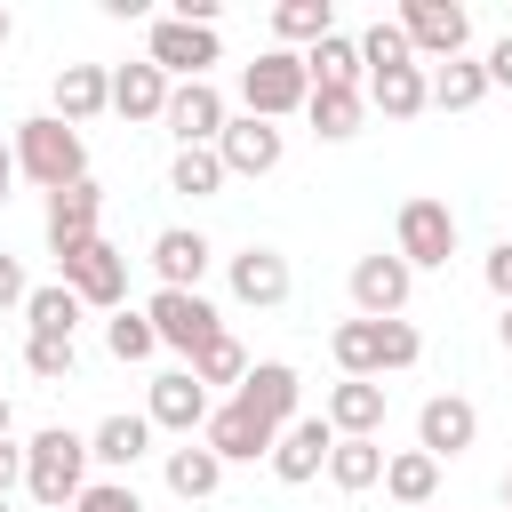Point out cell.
I'll list each match as a JSON object with an SVG mask.
<instances>
[{"mask_svg":"<svg viewBox=\"0 0 512 512\" xmlns=\"http://www.w3.org/2000/svg\"><path fill=\"white\" fill-rule=\"evenodd\" d=\"M360 64H368V72H384V64H416V48H408V32H400V16H392V24L376 16V24L360 32Z\"/></svg>","mask_w":512,"mask_h":512,"instance_id":"8d00e7d4","label":"cell"},{"mask_svg":"<svg viewBox=\"0 0 512 512\" xmlns=\"http://www.w3.org/2000/svg\"><path fill=\"white\" fill-rule=\"evenodd\" d=\"M24 296H32V280H24V264H16L8 248H0V312H16Z\"/></svg>","mask_w":512,"mask_h":512,"instance_id":"60d3db41","label":"cell"},{"mask_svg":"<svg viewBox=\"0 0 512 512\" xmlns=\"http://www.w3.org/2000/svg\"><path fill=\"white\" fill-rule=\"evenodd\" d=\"M368 104L384 120H416L432 104V72L424 64H384V72H368Z\"/></svg>","mask_w":512,"mask_h":512,"instance_id":"603a6c76","label":"cell"},{"mask_svg":"<svg viewBox=\"0 0 512 512\" xmlns=\"http://www.w3.org/2000/svg\"><path fill=\"white\" fill-rule=\"evenodd\" d=\"M96 112H112V72H104V64H64V72H56V120L88 128Z\"/></svg>","mask_w":512,"mask_h":512,"instance_id":"44dd1931","label":"cell"},{"mask_svg":"<svg viewBox=\"0 0 512 512\" xmlns=\"http://www.w3.org/2000/svg\"><path fill=\"white\" fill-rule=\"evenodd\" d=\"M16 480H24V448H16V440H0V496H8Z\"/></svg>","mask_w":512,"mask_h":512,"instance_id":"7bdbcfd3","label":"cell"},{"mask_svg":"<svg viewBox=\"0 0 512 512\" xmlns=\"http://www.w3.org/2000/svg\"><path fill=\"white\" fill-rule=\"evenodd\" d=\"M248 368H256V360L240 352V336H216V344L192 360V376H200V384H248Z\"/></svg>","mask_w":512,"mask_h":512,"instance_id":"74e56055","label":"cell"},{"mask_svg":"<svg viewBox=\"0 0 512 512\" xmlns=\"http://www.w3.org/2000/svg\"><path fill=\"white\" fill-rule=\"evenodd\" d=\"M392 256H400L408 272L448 264V256H456V208H448V200H432V192L400 200V240H392Z\"/></svg>","mask_w":512,"mask_h":512,"instance_id":"8992f818","label":"cell"},{"mask_svg":"<svg viewBox=\"0 0 512 512\" xmlns=\"http://www.w3.org/2000/svg\"><path fill=\"white\" fill-rule=\"evenodd\" d=\"M272 440H280V424H264V416L240 408V400H224V408L208 416V448H216L224 464H256V456H272Z\"/></svg>","mask_w":512,"mask_h":512,"instance_id":"ac0fdd59","label":"cell"},{"mask_svg":"<svg viewBox=\"0 0 512 512\" xmlns=\"http://www.w3.org/2000/svg\"><path fill=\"white\" fill-rule=\"evenodd\" d=\"M328 480H336L344 496L376 488V480H384V440H336V456H328Z\"/></svg>","mask_w":512,"mask_h":512,"instance_id":"1f68e13d","label":"cell"},{"mask_svg":"<svg viewBox=\"0 0 512 512\" xmlns=\"http://www.w3.org/2000/svg\"><path fill=\"white\" fill-rule=\"evenodd\" d=\"M16 176H32L40 192H64V184H88V144L72 120L40 112V120H16Z\"/></svg>","mask_w":512,"mask_h":512,"instance_id":"7a4b0ae2","label":"cell"},{"mask_svg":"<svg viewBox=\"0 0 512 512\" xmlns=\"http://www.w3.org/2000/svg\"><path fill=\"white\" fill-rule=\"evenodd\" d=\"M472 440H480V408H472L464 392H432V400L416 408V448H424V456L448 464V456H464Z\"/></svg>","mask_w":512,"mask_h":512,"instance_id":"8fae6325","label":"cell"},{"mask_svg":"<svg viewBox=\"0 0 512 512\" xmlns=\"http://www.w3.org/2000/svg\"><path fill=\"white\" fill-rule=\"evenodd\" d=\"M272 32H280V40H312V48H320V40L336 32V8H328V0H280V8H272Z\"/></svg>","mask_w":512,"mask_h":512,"instance_id":"836d02e7","label":"cell"},{"mask_svg":"<svg viewBox=\"0 0 512 512\" xmlns=\"http://www.w3.org/2000/svg\"><path fill=\"white\" fill-rule=\"evenodd\" d=\"M0 440H8V400H0Z\"/></svg>","mask_w":512,"mask_h":512,"instance_id":"7dc6e473","label":"cell"},{"mask_svg":"<svg viewBox=\"0 0 512 512\" xmlns=\"http://www.w3.org/2000/svg\"><path fill=\"white\" fill-rule=\"evenodd\" d=\"M144 448H152V416H104V424L88 432V456L112 464V472H128Z\"/></svg>","mask_w":512,"mask_h":512,"instance_id":"83f0119b","label":"cell"},{"mask_svg":"<svg viewBox=\"0 0 512 512\" xmlns=\"http://www.w3.org/2000/svg\"><path fill=\"white\" fill-rule=\"evenodd\" d=\"M480 272H488V288H496V304H512V240H496Z\"/></svg>","mask_w":512,"mask_h":512,"instance_id":"ab89813d","label":"cell"},{"mask_svg":"<svg viewBox=\"0 0 512 512\" xmlns=\"http://www.w3.org/2000/svg\"><path fill=\"white\" fill-rule=\"evenodd\" d=\"M208 240L200 232H184V224H168V232H152V272H160V288H200V272H208Z\"/></svg>","mask_w":512,"mask_h":512,"instance_id":"cb8c5ba5","label":"cell"},{"mask_svg":"<svg viewBox=\"0 0 512 512\" xmlns=\"http://www.w3.org/2000/svg\"><path fill=\"white\" fill-rule=\"evenodd\" d=\"M384 496L408 504V512H432V496H440V456H424V448L384 456Z\"/></svg>","mask_w":512,"mask_h":512,"instance_id":"d4e9b609","label":"cell"},{"mask_svg":"<svg viewBox=\"0 0 512 512\" xmlns=\"http://www.w3.org/2000/svg\"><path fill=\"white\" fill-rule=\"evenodd\" d=\"M496 344H504V352H512V304H504V320H496Z\"/></svg>","mask_w":512,"mask_h":512,"instance_id":"f6af8a7d","label":"cell"},{"mask_svg":"<svg viewBox=\"0 0 512 512\" xmlns=\"http://www.w3.org/2000/svg\"><path fill=\"white\" fill-rule=\"evenodd\" d=\"M80 312H88V304H80L64 280H48V288H32V296H24V328H32V336H72V328H80Z\"/></svg>","mask_w":512,"mask_h":512,"instance_id":"4dcf8cb0","label":"cell"},{"mask_svg":"<svg viewBox=\"0 0 512 512\" xmlns=\"http://www.w3.org/2000/svg\"><path fill=\"white\" fill-rule=\"evenodd\" d=\"M168 488H176L184 504L216 496V488H224V456H216L208 440H200V448H192V440H184V448H168Z\"/></svg>","mask_w":512,"mask_h":512,"instance_id":"f1b7e54d","label":"cell"},{"mask_svg":"<svg viewBox=\"0 0 512 512\" xmlns=\"http://www.w3.org/2000/svg\"><path fill=\"white\" fill-rule=\"evenodd\" d=\"M240 104H248L256 120H288V112H304V104H312V72H304V56H296V48H264L256 64H240Z\"/></svg>","mask_w":512,"mask_h":512,"instance_id":"277c9868","label":"cell"},{"mask_svg":"<svg viewBox=\"0 0 512 512\" xmlns=\"http://www.w3.org/2000/svg\"><path fill=\"white\" fill-rule=\"evenodd\" d=\"M56 280L80 296V304H96V312H120V296H128V256L96 232L88 248H72V256H56Z\"/></svg>","mask_w":512,"mask_h":512,"instance_id":"52a82bcc","label":"cell"},{"mask_svg":"<svg viewBox=\"0 0 512 512\" xmlns=\"http://www.w3.org/2000/svg\"><path fill=\"white\" fill-rule=\"evenodd\" d=\"M72 512H144V496H136V488H128V480H88V488H80V504H72Z\"/></svg>","mask_w":512,"mask_h":512,"instance_id":"f35d334b","label":"cell"},{"mask_svg":"<svg viewBox=\"0 0 512 512\" xmlns=\"http://www.w3.org/2000/svg\"><path fill=\"white\" fill-rule=\"evenodd\" d=\"M480 64H488V88H512V32H504V40H496Z\"/></svg>","mask_w":512,"mask_h":512,"instance_id":"b9f144b4","label":"cell"},{"mask_svg":"<svg viewBox=\"0 0 512 512\" xmlns=\"http://www.w3.org/2000/svg\"><path fill=\"white\" fill-rule=\"evenodd\" d=\"M320 416L336 424V440H376V432H384V384L344 376V384L328 392V408H320Z\"/></svg>","mask_w":512,"mask_h":512,"instance_id":"ffe728a7","label":"cell"},{"mask_svg":"<svg viewBox=\"0 0 512 512\" xmlns=\"http://www.w3.org/2000/svg\"><path fill=\"white\" fill-rule=\"evenodd\" d=\"M408 288H416V272H408L400 256H384V248L352 264V312H360V320H400V312H408Z\"/></svg>","mask_w":512,"mask_h":512,"instance_id":"9c48e42d","label":"cell"},{"mask_svg":"<svg viewBox=\"0 0 512 512\" xmlns=\"http://www.w3.org/2000/svg\"><path fill=\"white\" fill-rule=\"evenodd\" d=\"M168 192H184V200H208V192H224V160H216V144H192V152H176V160H168Z\"/></svg>","mask_w":512,"mask_h":512,"instance_id":"d6a6232c","label":"cell"},{"mask_svg":"<svg viewBox=\"0 0 512 512\" xmlns=\"http://www.w3.org/2000/svg\"><path fill=\"white\" fill-rule=\"evenodd\" d=\"M104 352H112V360H152V352H160V336H152V320H144V312H128V304H120V312L104 320Z\"/></svg>","mask_w":512,"mask_h":512,"instance_id":"e575fe53","label":"cell"},{"mask_svg":"<svg viewBox=\"0 0 512 512\" xmlns=\"http://www.w3.org/2000/svg\"><path fill=\"white\" fill-rule=\"evenodd\" d=\"M168 96H176V88H168V72H160L152 56L112 72V112H120V120H160V112H168Z\"/></svg>","mask_w":512,"mask_h":512,"instance_id":"7402d4cb","label":"cell"},{"mask_svg":"<svg viewBox=\"0 0 512 512\" xmlns=\"http://www.w3.org/2000/svg\"><path fill=\"white\" fill-rule=\"evenodd\" d=\"M24 368H32L40 384H72L80 352H72V336H24Z\"/></svg>","mask_w":512,"mask_h":512,"instance_id":"d590c367","label":"cell"},{"mask_svg":"<svg viewBox=\"0 0 512 512\" xmlns=\"http://www.w3.org/2000/svg\"><path fill=\"white\" fill-rule=\"evenodd\" d=\"M96 216H104V192L96 184H64L48 192V256H72L96 240Z\"/></svg>","mask_w":512,"mask_h":512,"instance_id":"2e32d148","label":"cell"},{"mask_svg":"<svg viewBox=\"0 0 512 512\" xmlns=\"http://www.w3.org/2000/svg\"><path fill=\"white\" fill-rule=\"evenodd\" d=\"M296 392H304V376H296L288 360H256V368H248V384H240L232 400H240V408H256L264 424H280V432H288V424H296Z\"/></svg>","mask_w":512,"mask_h":512,"instance_id":"d6986e66","label":"cell"},{"mask_svg":"<svg viewBox=\"0 0 512 512\" xmlns=\"http://www.w3.org/2000/svg\"><path fill=\"white\" fill-rule=\"evenodd\" d=\"M88 440L80 432H64V424H48V432H32V448H24V488H32V504L40 512H64V504H80V488H88Z\"/></svg>","mask_w":512,"mask_h":512,"instance_id":"3957f363","label":"cell"},{"mask_svg":"<svg viewBox=\"0 0 512 512\" xmlns=\"http://www.w3.org/2000/svg\"><path fill=\"white\" fill-rule=\"evenodd\" d=\"M304 72H312V88H368L360 40H344V32H328L320 48H304Z\"/></svg>","mask_w":512,"mask_h":512,"instance_id":"484cf974","label":"cell"},{"mask_svg":"<svg viewBox=\"0 0 512 512\" xmlns=\"http://www.w3.org/2000/svg\"><path fill=\"white\" fill-rule=\"evenodd\" d=\"M0 512H8V496H0Z\"/></svg>","mask_w":512,"mask_h":512,"instance_id":"681fc988","label":"cell"},{"mask_svg":"<svg viewBox=\"0 0 512 512\" xmlns=\"http://www.w3.org/2000/svg\"><path fill=\"white\" fill-rule=\"evenodd\" d=\"M216 56H224V48H216L208 24H184V16H160V24H152V64H160L168 80H176V72H184V80H208Z\"/></svg>","mask_w":512,"mask_h":512,"instance_id":"4fadbf2b","label":"cell"},{"mask_svg":"<svg viewBox=\"0 0 512 512\" xmlns=\"http://www.w3.org/2000/svg\"><path fill=\"white\" fill-rule=\"evenodd\" d=\"M504 512H512V472H504Z\"/></svg>","mask_w":512,"mask_h":512,"instance_id":"c3c4849f","label":"cell"},{"mask_svg":"<svg viewBox=\"0 0 512 512\" xmlns=\"http://www.w3.org/2000/svg\"><path fill=\"white\" fill-rule=\"evenodd\" d=\"M8 184H16V144H0V208H8Z\"/></svg>","mask_w":512,"mask_h":512,"instance_id":"ee69618b","label":"cell"},{"mask_svg":"<svg viewBox=\"0 0 512 512\" xmlns=\"http://www.w3.org/2000/svg\"><path fill=\"white\" fill-rule=\"evenodd\" d=\"M144 416H152V432H184V440H192V424L208 432L216 400H208V384H200L192 368H168V376H152V400H144Z\"/></svg>","mask_w":512,"mask_h":512,"instance_id":"30bf717a","label":"cell"},{"mask_svg":"<svg viewBox=\"0 0 512 512\" xmlns=\"http://www.w3.org/2000/svg\"><path fill=\"white\" fill-rule=\"evenodd\" d=\"M288 256L280 248H264V240H248L240 256H232V296L240 304H256V312H272V304H288Z\"/></svg>","mask_w":512,"mask_h":512,"instance_id":"e0dca14e","label":"cell"},{"mask_svg":"<svg viewBox=\"0 0 512 512\" xmlns=\"http://www.w3.org/2000/svg\"><path fill=\"white\" fill-rule=\"evenodd\" d=\"M144 320H152V336H160L168 352H184V368L224 336V312H216L200 288H160V296L144 304Z\"/></svg>","mask_w":512,"mask_h":512,"instance_id":"5b68a950","label":"cell"},{"mask_svg":"<svg viewBox=\"0 0 512 512\" xmlns=\"http://www.w3.org/2000/svg\"><path fill=\"white\" fill-rule=\"evenodd\" d=\"M8 32H16V24H8V8H0V48H8Z\"/></svg>","mask_w":512,"mask_h":512,"instance_id":"bcb514c9","label":"cell"},{"mask_svg":"<svg viewBox=\"0 0 512 512\" xmlns=\"http://www.w3.org/2000/svg\"><path fill=\"white\" fill-rule=\"evenodd\" d=\"M312 136H328V144H344V136H360V120H368V88H312Z\"/></svg>","mask_w":512,"mask_h":512,"instance_id":"4316f807","label":"cell"},{"mask_svg":"<svg viewBox=\"0 0 512 512\" xmlns=\"http://www.w3.org/2000/svg\"><path fill=\"white\" fill-rule=\"evenodd\" d=\"M328 352H336V368L344 376H368V384H384L392 368H416V352H424V336L408 328V320H336V336H328Z\"/></svg>","mask_w":512,"mask_h":512,"instance_id":"6da1fadb","label":"cell"},{"mask_svg":"<svg viewBox=\"0 0 512 512\" xmlns=\"http://www.w3.org/2000/svg\"><path fill=\"white\" fill-rule=\"evenodd\" d=\"M280 152H288L280 120H256V112L224 120V136H216V160H224V176H272V168H280Z\"/></svg>","mask_w":512,"mask_h":512,"instance_id":"ba28073f","label":"cell"},{"mask_svg":"<svg viewBox=\"0 0 512 512\" xmlns=\"http://www.w3.org/2000/svg\"><path fill=\"white\" fill-rule=\"evenodd\" d=\"M480 96H488V64H480V56H448V64L432 72V104H440V112H472Z\"/></svg>","mask_w":512,"mask_h":512,"instance_id":"f546056e","label":"cell"},{"mask_svg":"<svg viewBox=\"0 0 512 512\" xmlns=\"http://www.w3.org/2000/svg\"><path fill=\"white\" fill-rule=\"evenodd\" d=\"M328 456H336V424H328V416H296V424L272 440V472H280L288 488H304L312 472H328Z\"/></svg>","mask_w":512,"mask_h":512,"instance_id":"9a60e30c","label":"cell"},{"mask_svg":"<svg viewBox=\"0 0 512 512\" xmlns=\"http://www.w3.org/2000/svg\"><path fill=\"white\" fill-rule=\"evenodd\" d=\"M400 32H408V48H424V56H464V40H472V16L456 8V0H408L400 8Z\"/></svg>","mask_w":512,"mask_h":512,"instance_id":"7c38bea8","label":"cell"},{"mask_svg":"<svg viewBox=\"0 0 512 512\" xmlns=\"http://www.w3.org/2000/svg\"><path fill=\"white\" fill-rule=\"evenodd\" d=\"M160 120H168L176 152H192V144H216L232 112H224V96H216L208 80H176V96H168V112H160Z\"/></svg>","mask_w":512,"mask_h":512,"instance_id":"5bb4252c","label":"cell"}]
</instances>
